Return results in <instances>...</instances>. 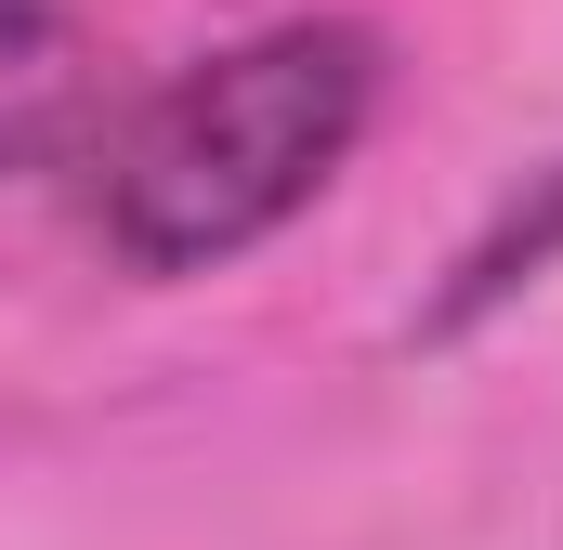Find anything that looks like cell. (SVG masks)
Segmentation results:
<instances>
[{"label":"cell","mask_w":563,"mask_h":550,"mask_svg":"<svg viewBox=\"0 0 563 550\" xmlns=\"http://www.w3.org/2000/svg\"><path fill=\"white\" fill-rule=\"evenodd\" d=\"M106 119V40L66 0H0V184Z\"/></svg>","instance_id":"obj_2"},{"label":"cell","mask_w":563,"mask_h":550,"mask_svg":"<svg viewBox=\"0 0 563 550\" xmlns=\"http://www.w3.org/2000/svg\"><path fill=\"white\" fill-rule=\"evenodd\" d=\"M367 106H380V40L354 13H301L157 79L132 132L106 144V250L132 275H210L263 250L367 144Z\"/></svg>","instance_id":"obj_1"},{"label":"cell","mask_w":563,"mask_h":550,"mask_svg":"<svg viewBox=\"0 0 563 550\" xmlns=\"http://www.w3.org/2000/svg\"><path fill=\"white\" fill-rule=\"evenodd\" d=\"M551 263H563V157H538V170L498 197V223H485V237L445 263V288L420 301V341H472L498 301H525Z\"/></svg>","instance_id":"obj_3"}]
</instances>
